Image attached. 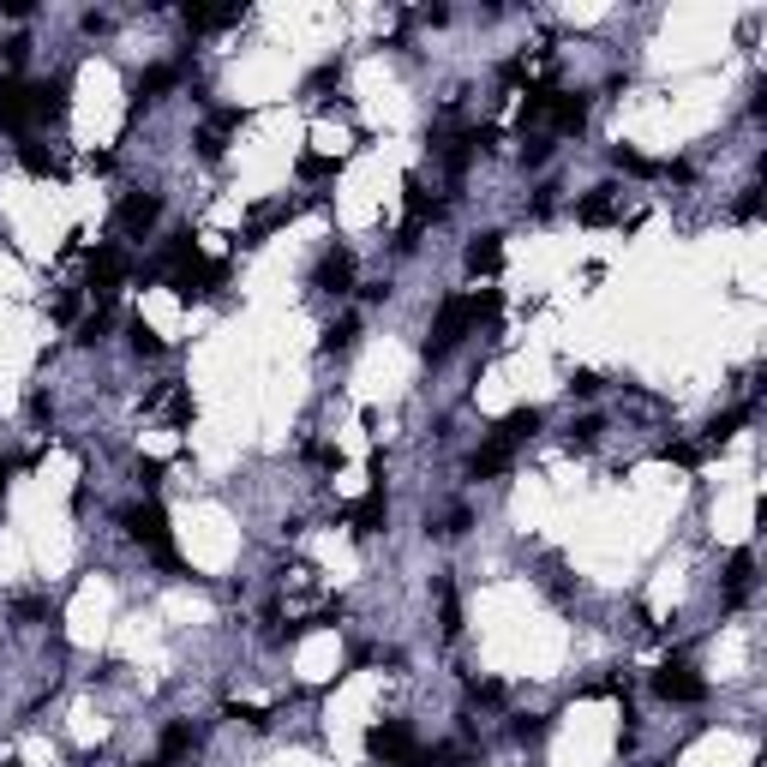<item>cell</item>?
<instances>
[{
    "label": "cell",
    "mask_w": 767,
    "mask_h": 767,
    "mask_svg": "<svg viewBox=\"0 0 767 767\" xmlns=\"http://www.w3.org/2000/svg\"><path fill=\"white\" fill-rule=\"evenodd\" d=\"M120 528H126V540L132 546H144L162 570H180V552H174V528H168V510L156 504V498H144V504H132V510H120Z\"/></svg>",
    "instance_id": "6da1fadb"
},
{
    "label": "cell",
    "mask_w": 767,
    "mask_h": 767,
    "mask_svg": "<svg viewBox=\"0 0 767 767\" xmlns=\"http://www.w3.org/2000/svg\"><path fill=\"white\" fill-rule=\"evenodd\" d=\"M474 330V306H468V294H450L444 306H438V318H432V336H426V360H444L462 336Z\"/></svg>",
    "instance_id": "7a4b0ae2"
},
{
    "label": "cell",
    "mask_w": 767,
    "mask_h": 767,
    "mask_svg": "<svg viewBox=\"0 0 767 767\" xmlns=\"http://www.w3.org/2000/svg\"><path fill=\"white\" fill-rule=\"evenodd\" d=\"M366 750H372V762H384V767H414L420 738H414L402 720H384V726H372V732H366Z\"/></svg>",
    "instance_id": "3957f363"
},
{
    "label": "cell",
    "mask_w": 767,
    "mask_h": 767,
    "mask_svg": "<svg viewBox=\"0 0 767 767\" xmlns=\"http://www.w3.org/2000/svg\"><path fill=\"white\" fill-rule=\"evenodd\" d=\"M654 696H660V702H678V708H696V702H708V684H702L684 660H666V666L654 672Z\"/></svg>",
    "instance_id": "277c9868"
},
{
    "label": "cell",
    "mask_w": 767,
    "mask_h": 767,
    "mask_svg": "<svg viewBox=\"0 0 767 767\" xmlns=\"http://www.w3.org/2000/svg\"><path fill=\"white\" fill-rule=\"evenodd\" d=\"M120 282H126V252L120 246H96L90 252V294H96V306H108Z\"/></svg>",
    "instance_id": "5b68a950"
},
{
    "label": "cell",
    "mask_w": 767,
    "mask_h": 767,
    "mask_svg": "<svg viewBox=\"0 0 767 767\" xmlns=\"http://www.w3.org/2000/svg\"><path fill=\"white\" fill-rule=\"evenodd\" d=\"M156 216H162V198H156V192H126L120 210H114L120 234H132V240H144V234L156 228Z\"/></svg>",
    "instance_id": "8992f818"
},
{
    "label": "cell",
    "mask_w": 767,
    "mask_h": 767,
    "mask_svg": "<svg viewBox=\"0 0 767 767\" xmlns=\"http://www.w3.org/2000/svg\"><path fill=\"white\" fill-rule=\"evenodd\" d=\"M486 144H492V126H468V132H450L438 156H444V168H450V174H468V162H474Z\"/></svg>",
    "instance_id": "52a82bcc"
},
{
    "label": "cell",
    "mask_w": 767,
    "mask_h": 767,
    "mask_svg": "<svg viewBox=\"0 0 767 767\" xmlns=\"http://www.w3.org/2000/svg\"><path fill=\"white\" fill-rule=\"evenodd\" d=\"M240 120H246L240 108H216V114H210V120L198 126V138H192V144H198V156H210V162H216V156L228 150V132H234Z\"/></svg>",
    "instance_id": "ba28073f"
},
{
    "label": "cell",
    "mask_w": 767,
    "mask_h": 767,
    "mask_svg": "<svg viewBox=\"0 0 767 767\" xmlns=\"http://www.w3.org/2000/svg\"><path fill=\"white\" fill-rule=\"evenodd\" d=\"M432 216H438V198H432V192H426L420 180H408V216H402V240H396V246L408 252V246L420 240V228H426Z\"/></svg>",
    "instance_id": "9c48e42d"
},
{
    "label": "cell",
    "mask_w": 767,
    "mask_h": 767,
    "mask_svg": "<svg viewBox=\"0 0 767 767\" xmlns=\"http://www.w3.org/2000/svg\"><path fill=\"white\" fill-rule=\"evenodd\" d=\"M312 282H318L324 294H348V288H354V252H342V246H330V252L318 258V270H312Z\"/></svg>",
    "instance_id": "30bf717a"
},
{
    "label": "cell",
    "mask_w": 767,
    "mask_h": 767,
    "mask_svg": "<svg viewBox=\"0 0 767 767\" xmlns=\"http://www.w3.org/2000/svg\"><path fill=\"white\" fill-rule=\"evenodd\" d=\"M0 126L24 132L30 126V84H18L12 72H0Z\"/></svg>",
    "instance_id": "8fae6325"
},
{
    "label": "cell",
    "mask_w": 767,
    "mask_h": 767,
    "mask_svg": "<svg viewBox=\"0 0 767 767\" xmlns=\"http://www.w3.org/2000/svg\"><path fill=\"white\" fill-rule=\"evenodd\" d=\"M384 516H390V504H384V486H372L354 510H348V522H354V540H372V534H384Z\"/></svg>",
    "instance_id": "7c38bea8"
},
{
    "label": "cell",
    "mask_w": 767,
    "mask_h": 767,
    "mask_svg": "<svg viewBox=\"0 0 767 767\" xmlns=\"http://www.w3.org/2000/svg\"><path fill=\"white\" fill-rule=\"evenodd\" d=\"M66 78H42V84H30V120H60L66 114Z\"/></svg>",
    "instance_id": "4fadbf2b"
},
{
    "label": "cell",
    "mask_w": 767,
    "mask_h": 767,
    "mask_svg": "<svg viewBox=\"0 0 767 767\" xmlns=\"http://www.w3.org/2000/svg\"><path fill=\"white\" fill-rule=\"evenodd\" d=\"M504 270V234H474L468 240V276H498Z\"/></svg>",
    "instance_id": "5bb4252c"
},
{
    "label": "cell",
    "mask_w": 767,
    "mask_h": 767,
    "mask_svg": "<svg viewBox=\"0 0 767 767\" xmlns=\"http://www.w3.org/2000/svg\"><path fill=\"white\" fill-rule=\"evenodd\" d=\"M174 84H180V66H168V60H162V66H144V72H138V84H132V108L156 102V96H162V90H174Z\"/></svg>",
    "instance_id": "9a60e30c"
},
{
    "label": "cell",
    "mask_w": 767,
    "mask_h": 767,
    "mask_svg": "<svg viewBox=\"0 0 767 767\" xmlns=\"http://www.w3.org/2000/svg\"><path fill=\"white\" fill-rule=\"evenodd\" d=\"M612 216H618V186H594V192L576 204V222H582V228H606Z\"/></svg>",
    "instance_id": "2e32d148"
},
{
    "label": "cell",
    "mask_w": 767,
    "mask_h": 767,
    "mask_svg": "<svg viewBox=\"0 0 767 767\" xmlns=\"http://www.w3.org/2000/svg\"><path fill=\"white\" fill-rule=\"evenodd\" d=\"M546 120H552L558 132H582V126H588V96H582V90H576V96H570V90H558Z\"/></svg>",
    "instance_id": "e0dca14e"
},
{
    "label": "cell",
    "mask_w": 767,
    "mask_h": 767,
    "mask_svg": "<svg viewBox=\"0 0 767 767\" xmlns=\"http://www.w3.org/2000/svg\"><path fill=\"white\" fill-rule=\"evenodd\" d=\"M510 462H516V450H510V444H498V438H492V444H480V450H474V456H468V474H474V480H498V474H504V468H510Z\"/></svg>",
    "instance_id": "ac0fdd59"
},
{
    "label": "cell",
    "mask_w": 767,
    "mask_h": 767,
    "mask_svg": "<svg viewBox=\"0 0 767 767\" xmlns=\"http://www.w3.org/2000/svg\"><path fill=\"white\" fill-rule=\"evenodd\" d=\"M750 582H756V558L738 552V558L726 564V606H744V600H750Z\"/></svg>",
    "instance_id": "d6986e66"
},
{
    "label": "cell",
    "mask_w": 767,
    "mask_h": 767,
    "mask_svg": "<svg viewBox=\"0 0 767 767\" xmlns=\"http://www.w3.org/2000/svg\"><path fill=\"white\" fill-rule=\"evenodd\" d=\"M528 432H540V408H516V414H504V420H498V432H492V438H498V444H510V450H516V444H522V438H528Z\"/></svg>",
    "instance_id": "ffe728a7"
},
{
    "label": "cell",
    "mask_w": 767,
    "mask_h": 767,
    "mask_svg": "<svg viewBox=\"0 0 767 767\" xmlns=\"http://www.w3.org/2000/svg\"><path fill=\"white\" fill-rule=\"evenodd\" d=\"M246 12L240 6H186V24L192 30H228V24H240Z\"/></svg>",
    "instance_id": "44dd1931"
},
{
    "label": "cell",
    "mask_w": 767,
    "mask_h": 767,
    "mask_svg": "<svg viewBox=\"0 0 767 767\" xmlns=\"http://www.w3.org/2000/svg\"><path fill=\"white\" fill-rule=\"evenodd\" d=\"M432 594H438V630H444V636H462V606H456V588L438 576V582H432Z\"/></svg>",
    "instance_id": "7402d4cb"
},
{
    "label": "cell",
    "mask_w": 767,
    "mask_h": 767,
    "mask_svg": "<svg viewBox=\"0 0 767 767\" xmlns=\"http://www.w3.org/2000/svg\"><path fill=\"white\" fill-rule=\"evenodd\" d=\"M18 162H24V174H36V180H54V174H60V156L42 150V144H18Z\"/></svg>",
    "instance_id": "603a6c76"
},
{
    "label": "cell",
    "mask_w": 767,
    "mask_h": 767,
    "mask_svg": "<svg viewBox=\"0 0 767 767\" xmlns=\"http://www.w3.org/2000/svg\"><path fill=\"white\" fill-rule=\"evenodd\" d=\"M108 330H114V306H96V312H90V318L78 324V342H84V348H96V342H102Z\"/></svg>",
    "instance_id": "cb8c5ba5"
},
{
    "label": "cell",
    "mask_w": 767,
    "mask_h": 767,
    "mask_svg": "<svg viewBox=\"0 0 767 767\" xmlns=\"http://www.w3.org/2000/svg\"><path fill=\"white\" fill-rule=\"evenodd\" d=\"M126 336H132V354H138V360H156V354H162V336H156L144 318H132V330H126Z\"/></svg>",
    "instance_id": "d4e9b609"
},
{
    "label": "cell",
    "mask_w": 767,
    "mask_h": 767,
    "mask_svg": "<svg viewBox=\"0 0 767 767\" xmlns=\"http://www.w3.org/2000/svg\"><path fill=\"white\" fill-rule=\"evenodd\" d=\"M186 750H192V726H186V720L162 726V762H174V756H186Z\"/></svg>",
    "instance_id": "484cf974"
},
{
    "label": "cell",
    "mask_w": 767,
    "mask_h": 767,
    "mask_svg": "<svg viewBox=\"0 0 767 767\" xmlns=\"http://www.w3.org/2000/svg\"><path fill=\"white\" fill-rule=\"evenodd\" d=\"M612 168H624V174H636V180H648V174H660V162H648V156H636V150H612Z\"/></svg>",
    "instance_id": "4316f807"
},
{
    "label": "cell",
    "mask_w": 767,
    "mask_h": 767,
    "mask_svg": "<svg viewBox=\"0 0 767 767\" xmlns=\"http://www.w3.org/2000/svg\"><path fill=\"white\" fill-rule=\"evenodd\" d=\"M354 336H360V324H354V318H342V324H330V330H324V348H330V354H336V348H354Z\"/></svg>",
    "instance_id": "83f0119b"
},
{
    "label": "cell",
    "mask_w": 767,
    "mask_h": 767,
    "mask_svg": "<svg viewBox=\"0 0 767 767\" xmlns=\"http://www.w3.org/2000/svg\"><path fill=\"white\" fill-rule=\"evenodd\" d=\"M546 156H552V138H546V132H534V138H522V162H528V168H540Z\"/></svg>",
    "instance_id": "f1b7e54d"
},
{
    "label": "cell",
    "mask_w": 767,
    "mask_h": 767,
    "mask_svg": "<svg viewBox=\"0 0 767 767\" xmlns=\"http://www.w3.org/2000/svg\"><path fill=\"white\" fill-rule=\"evenodd\" d=\"M744 420H750V408H732V414H720V420H714V426H708V438H714V444H720V438H732V432H738V426H744Z\"/></svg>",
    "instance_id": "f546056e"
},
{
    "label": "cell",
    "mask_w": 767,
    "mask_h": 767,
    "mask_svg": "<svg viewBox=\"0 0 767 767\" xmlns=\"http://www.w3.org/2000/svg\"><path fill=\"white\" fill-rule=\"evenodd\" d=\"M300 174L306 180H324V174H336V156H300Z\"/></svg>",
    "instance_id": "4dcf8cb0"
},
{
    "label": "cell",
    "mask_w": 767,
    "mask_h": 767,
    "mask_svg": "<svg viewBox=\"0 0 767 767\" xmlns=\"http://www.w3.org/2000/svg\"><path fill=\"white\" fill-rule=\"evenodd\" d=\"M468 696H474L480 708H504V684H468Z\"/></svg>",
    "instance_id": "1f68e13d"
},
{
    "label": "cell",
    "mask_w": 767,
    "mask_h": 767,
    "mask_svg": "<svg viewBox=\"0 0 767 767\" xmlns=\"http://www.w3.org/2000/svg\"><path fill=\"white\" fill-rule=\"evenodd\" d=\"M228 720H246V726H270V714H264V708H252V702H228Z\"/></svg>",
    "instance_id": "d6a6232c"
},
{
    "label": "cell",
    "mask_w": 767,
    "mask_h": 767,
    "mask_svg": "<svg viewBox=\"0 0 767 767\" xmlns=\"http://www.w3.org/2000/svg\"><path fill=\"white\" fill-rule=\"evenodd\" d=\"M438 534H444V540H456V534H468V510L456 504V510H450V516L438 522Z\"/></svg>",
    "instance_id": "836d02e7"
},
{
    "label": "cell",
    "mask_w": 767,
    "mask_h": 767,
    "mask_svg": "<svg viewBox=\"0 0 767 767\" xmlns=\"http://www.w3.org/2000/svg\"><path fill=\"white\" fill-rule=\"evenodd\" d=\"M750 216H762V186H750V192L738 198V222H750Z\"/></svg>",
    "instance_id": "e575fe53"
},
{
    "label": "cell",
    "mask_w": 767,
    "mask_h": 767,
    "mask_svg": "<svg viewBox=\"0 0 767 767\" xmlns=\"http://www.w3.org/2000/svg\"><path fill=\"white\" fill-rule=\"evenodd\" d=\"M594 438H600V420H576L570 426V444H594Z\"/></svg>",
    "instance_id": "d590c367"
},
{
    "label": "cell",
    "mask_w": 767,
    "mask_h": 767,
    "mask_svg": "<svg viewBox=\"0 0 767 767\" xmlns=\"http://www.w3.org/2000/svg\"><path fill=\"white\" fill-rule=\"evenodd\" d=\"M312 462H318V468H342V450H330V444H312Z\"/></svg>",
    "instance_id": "8d00e7d4"
},
{
    "label": "cell",
    "mask_w": 767,
    "mask_h": 767,
    "mask_svg": "<svg viewBox=\"0 0 767 767\" xmlns=\"http://www.w3.org/2000/svg\"><path fill=\"white\" fill-rule=\"evenodd\" d=\"M666 456H672L678 468H696V444H666Z\"/></svg>",
    "instance_id": "74e56055"
},
{
    "label": "cell",
    "mask_w": 767,
    "mask_h": 767,
    "mask_svg": "<svg viewBox=\"0 0 767 767\" xmlns=\"http://www.w3.org/2000/svg\"><path fill=\"white\" fill-rule=\"evenodd\" d=\"M162 474H168V462H138V480L144 486H162Z\"/></svg>",
    "instance_id": "f35d334b"
},
{
    "label": "cell",
    "mask_w": 767,
    "mask_h": 767,
    "mask_svg": "<svg viewBox=\"0 0 767 767\" xmlns=\"http://www.w3.org/2000/svg\"><path fill=\"white\" fill-rule=\"evenodd\" d=\"M24 54H30V36H12V42H6V66H18Z\"/></svg>",
    "instance_id": "ab89813d"
},
{
    "label": "cell",
    "mask_w": 767,
    "mask_h": 767,
    "mask_svg": "<svg viewBox=\"0 0 767 767\" xmlns=\"http://www.w3.org/2000/svg\"><path fill=\"white\" fill-rule=\"evenodd\" d=\"M570 390H576V396H594V390H600V378H594V372H576V378H570Z\"/></svg>",
    "instance_id": "60d3db41"
},
{
    "label": "cell",
    "mask_w": 767,
    "mask_h": 767,
    "mask_svg": "<svg viewBox=\"0 0 767 767\" xmlns=\"http://www.w3.org/2000/svg\"><path fill=\"white\" fill-rule=\"evenodd\" d=\"M540 732H546V720H534V714H528V720H516V738H522V744H528V738H540Z\"/></svg>",
    "instance_id": "b9f144b4"
},
{
    "label": "cell",
    "mask_w": 767,
    "mask_h": 767,
    "mask_svg": "<svg viewBox=\"0 0 767 767\" xmlns=\"http://www.w3.org/2000/svg\"><path fill=\"white\" fill-rule=\"evenodd\" d=\"M84 30L90 36H108V12H84Z\"/></svg>",
    "instance_id": "7bdbcfd3"
},
{
    "label": "cell",
    "mask_w": 767,
    "mask_h": 767,
    "mask_svg": "<svg viewBox=\"0 0 767 767\" xmlns=\"http://www.w3.org/2000/svg\"><path fill=\"white\" fill-rule=\"evenodd\" d=\"M12 468H18V462H12V456H0V492H6V480H12Z\"/></svg>",
    "instance_id": "ee69618b"
},
{
    "label": "cell",
    "mask_w": 767,
    "mask_h": 767,
    "mask_svg": "<svg viewBox=\"0 0 767 767\" xmlns=\"http://www.w3.org/2000/svg\"><path fill=\"white\" fill-rule=\"evenodd\" d=\"M144 767H168V762H162V756H156V762H144Z\"/></svg>",
    "instance_id": "f6af8a7d"
},
{
    "label": "cell",
    "mask_w": 767,
    "mask_h": 767,
    "mask_svg": "<svg viewBox=\"0 0 767 767\" xmlns=\"http://www.w3.org/2000/svg\"><path fill=\"white\" fill-rule=\"evenodd\" d=\"M0 767H18V762H0Z\"/></svg>",
    "instance_id": "bcb514c9"
}]
</instances>
